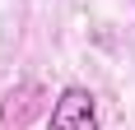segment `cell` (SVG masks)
Returning a JSON list of instances; mask_svg holds the SVG:
<instances>
[{"instance_id":"6da1fadb","label":"cell","mask_w":135,"mask_h":130,"mask_svg":"<svg viewBox=\"0 0 135 130\" xmlns=\"http://www.w3.org/2000/svg\"><path fill=\"white\" fill-rule=\"evenodd\" d=\"M47 130H98V102L84 84H70V88L56 93Z\"/></svg>"}]
</instances>
